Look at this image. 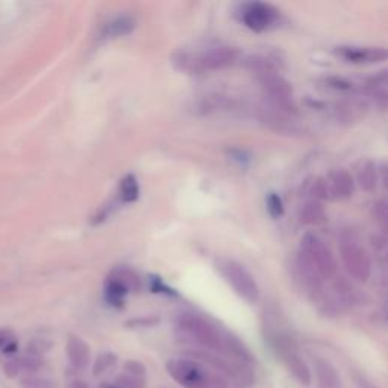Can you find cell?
I'll return each instance as SVG.
<instances>
[{
	"label": "cell",
	"instance_id": "1",
	"mask_svg": "<svg viewBox=\"0 0 388 388\" xmlns=\"http://www.w3.org/2000/svg\"><path fill=\"white\" fill-rule=\"evenodd\" d=\"M246 64L258 78L264 96L267 99V105L284 114H294L296 103L292 85L284 76H280L275 65L258 55L247 58Z\"/></svg>",
	"mask_w": 388,
	"mask_h": 388
},
{
	"label": "cell",
	"instance_id": "2",
	"mask_svg": "<svg viewBox=\"0 0 388 388\" xmlns=\"http://www.w3.org/2000/svg\"><path fill=\"white\" fill-rule=\"evenodd\" d=\"M238 60L237 49L229 46H214L208 47L199 53H180L178 62L180 69L189 73H205L226 69L235 64Z\"/></svg>",
	"mask_w": 388,
	"mask_h": 388
},
{
	"label": "cell",
	"instance_id": "3",
	"mask_svg": "<svg viewBox=\"0 0 388 388\" xmlns=\"http://www.w3.org/2000/svg\"><path fill=\"white\" fill-rule=\"evenodd\" d=\"M178 334L183 335L185 340L202 344L211 351H226V337H223L216 326L201 316H180L178 320Z\"/></svg>",
	"mask_w": 388,
	"mask_h": 388
},
{
	"label": "cell",
	"instance_id": "4",
	"mask_svg": "<svg viewBox=\"0 0 388 388\" xmlns=\"http://www.w3.org/2000/svg\"><path fill=\"white\" fill-rule=\"evenodd\" d=\"M297 258L314 270L323 280L332 279L337 273V262L332 252L316 234L303 235Z\"/></svg>",
	"mask_w": 388,
	"mask_h": 388
},
{
	"label": "cell",
	"instance_id": "5",
	"mask_svg": "<svg viewBox=\"0 0 388 388\" xmlns=\"http://www.w3.org/2000/svg\"><path fill=\"white\" fill-rule=\"evenodd\" d=\"M340 257L346 271L353 279L360 280V282L369 280L371 276V258L353 230H344L341 234Z\"/></svg>",
	"mask_w": 388,
	"mask_h": 388
},
{
	"label": "cell",
	"instance_id": "6",
	"mask_svg": "<svg viewBox=\"0 0 388 388\" xmlns=\"http://www.w3.org/2000/svg\"><path fill=\"white\" fill-rule=\"evenodd\" d=\"M167 371L185 388H226L225 379L208 373L192 360H171L167 362Z\"/></svg>",
	"mask_w": 388,
	"mask_h": 388
},
{
	"label": "cell",
	"instance_id": "7",
	"mask_svg": "<svg viewBox=\"0 0 388 388\" xmlns=\"http://www.w3.org/2000/svg\"><path fill=\"white\" fill-rule=\"evenodd\" d=\"M219 271L225 278L226 282L234 288L235 293L243 297L246 302L255 303L260 299V288L255 282L253 276L247 271L242 264L233 260H221L219 264Z\"/></svg>",
	"mask_w": 388,
	"mask_h": 388
},
{
	"label": "cell",
	"instance_id": "8",
	"mask_svg": "<svg viewBox=\"0 0 388 388\" xmlns=\"http://www.w3.org/2000/svg\"><path fill=\"white\" fill-rule=\"evenodd\" d=\"M240 20L255 32H262L273 28L279 20V11L275 6L261 2L244 3L240 8Z\"/></svg>",
	"mask_w": 388,
	"mask_h": 388
},
{
	"label": "cell",
	"instance_id": "9",
	"mask_svg": "<svg viewBox=\"0 0 388 388\" xmlns=\"http://www.w3.org/2000/svg\"><path fill=\"white\" fill-rule=\"evenodd\" d=\"M338 56L353 64H375L381 62L387 58L384 47H358V46H343L337 47Z\"/></svg>",
	"mask_w": 388,
	"mask_h": 388
},
{
	"label": "cell",
	"instance_id": "10",
	"mask_svg": "<svg viewBox=\"0 0 388 388\" xmlns=\"http://www.w3.org/2000/svg\"><path fill=\"white\" fill-rule=\"evenodd\" d=\"M326 184L329 197H334V199H348L353 193V179L348 170L338 169L331 171Z\"/></svg>",
	"mask_w": 388,
	"mask_h": 388
},
{
	"label": "cell",
	"instance_id": "11",
	"mask_svg": "<svg viewBox=\"0 0 388 388\" xmlns=\"http://www.w3.org/2000/svg\"><path fill=\"white\" fill-rule=\"evenodd\" d=\"M67 358L70 364L76 370H84L90 364V358H92V352H90L88 344L79 337L71 335L67 341Z\"/></svg>",
	"mask_w": 388,
	"mask_h": 388
},
{
	"label": "cell",
	"instance_id": "12",
	"mask_svg": "<svg viewBox=\"0 0 388 388\" xmlns=\"http://www.w3.org/2000/svg\"><path fill=\"white\" fill-rule=\"evenodd\" d=\"M367 105L360 99H346L335 106V117L343 123H353L366 114Z\"/></svg>",
	"mask_w": 388,
	"mask_h": 388
},
{
	"label": "cell",
	"instance_id": "13",
	"mask_svg": "<svg viewBox=\"0 0 388 388\" xmlns=\"http://www.w3.org/2000/svg\"><path fill=\"white\" fill-rule=\"evenodd\" d=\"M314 370L319 388H340V376L335 367L326 360H314Z\"/></svg>",
	"mask_w": 388,
	"mask_h": 388
},
{
	"label": "cell",
	"instance_id": "14",
	"mask_svg": "<svg viewBox=\"0 0 388 388\" xmlns=\"http://www.w3.org/2000/svg\"><path fill=\"white\" fill-rule=\"evenodd\" d=\"M108 280L123 288L126 293L138 292L140 287H142V280H140L138 275L134 270H130L128 267H119L112 270V273L108 276Z\"/></svg>",
	"mask_w": 388,
	"mask_h": 388
},
{
	"label": "cell",
	"instance_id": "15",
	"mask_svg": "<svg viewBox=\"0 0 388 388\" xmlns=\"http://www.w3.org/2000/svg\"><path fill=\"white\" fill-rule=\"evenodd\" d=\"M284 361L287 362L288 369H290V371L293 373V376L297 379V381H299L303 385H310L311 384V381H312L311 370L307 366V362H305L301 358V355L297 353V351L285 355Z\"/></svg>",
	"mask_w": 388,
	"mask_h": 388
},
{
	"label": "cell",
	"instance_id": "16",
	"mask_svg": "<svg viewBox=\"0 0 388 388\" xmlns=\"http://www.w3.org/2000/svg\"><path fill=\"white\" fill-rule=\"evenodd\" d=\"M301 219L305 223V225L310 226H321L325 225L328 216L326 211L323 208L319 201H310L303 205L302 212H301Z\"/></svg>",
	"mask_w": 388,
	"mask_h": 388
},
{
	"label": "cell",
	"instance_id": "17",
	"mask_svg": "<svg viewBox=\"0 0 388 388\" xmlns=\"http://www.w3.org/2000/svg\"><path fill=\"white\" fill-rule=\"evenodd\" d=\"M387 85H388V79H387V73L382 71L376 74V76H371L366 81L364 85V93L370 97H373L376 102H379L381 105H385L387 102Z\"/></svg>",
	"mask_w": 388,
	"mask_h": 388
},
{
	"label": "cell",
	"instance_id": "18",
	"mask_svg": "<svg viewBox=\"0 0 388 388\" xmlns=\"http://www.w3.org/2000/svg\"><path fill=\"white\" fill-rule=\"evenodd\" d=\"M134 28H135V22L130 17H128V15H123V17H117L105 24L103 37L105 38L125 37V35L130 34V32L134 31Z\"/></svg>",
	"mask_w": 388,
	"mask_h": 388
},
{
	"label": "cell",
	"instance_id": "19",
	"mask_svg": "<svg viewBox=\"0 0 388 388\" xmlns=\"http://www.w3.org/2000/svg\"><path fill=\"white\" fill-rule=\"evenodd\" d=\"M358 184L366 192H373L378 185V170L371 161H366L358 170Z\"/></svg>",
	"mask_w": 388,
	"mask_h": 388
},
{
	"label": "cell",
	"instance_id": "20",
	"mask_svg": "<svg viewBox=\"0 0 388 388\" xmlns=\"http://www.w3.org/2000/svg\"><path fill=\"white\" fill-rule=\"evenodd\" d=\"M140 194V187L137 183V178L134 175H128L123 178L121 184H120V197L123 202L130 203L135 202L138 199Z\"/></svg>",
	"mask_w": 388,
	"mask_h": 388
},
{
	"label": "cell",
	"instance_id": "21",
	"mask_svg": "<svg viewBox=\"0 0 388 388\" xmlns=\"http://www.w3.org/2000/svg\"><path fill=\"white\" fill-rule=\"evenodd\" d=\"M115 362H117V357L112 352H105L102 355H99L96 362H94V367H93V373L96 376L99 375H103L108 371L110 369H112L115 366Z\"/></svg>",
	"mask_w": 388,
	"mask_h": 388
},
{
	"label": "cell",
	"instance_id": "22",
	"mask_svg": "<svg viewBox=\"0 0 388 388\" xmlns=\"http://www.w3.org/2000/svg\"><path fill=\"white\" fill-rule=\"evenodd\" d=\"M17 351V340L10 329H0V352L12 353Z\"/></svg>",
	"mask_w": 388,
	"mask_h": 388
},
{
	"label": "cell",
	"instance_id": "23",
	"mask_svg": "<svg viewBox=\"0 0 388 388\" xmlns=\"http://www.w3.org/2000/svg\"><path fill=\"white\" fill-rule=\"evenodd\" d=\"M17 361H19L20 370H26V371H37L41 366H43L41 357H38V355H34V353L26 355V357H23Z\"/></svg>",
	"mask_w": 388,
	"mask_h": 388
},
{
	"label": "cell",
	"instance_id": "24",
	"mask_svg": "<svg viewBox=\"0 0 388 388\" xmlns=\"http://www.w3.org/2000/svg\"><path fill=\"white\" fill-rule=\"evenodd\" d=\"M267 210L270 212L271 217H280L284 214V205H282V199L276 194V193H271L267 197Z\"/></svg>",
	"mask_w": 388,
	"mask_h": 388
},
{
	"label": "cell",
	"instance_id": "25",
	"mask_svg": "<svg viewBox=\"0 0 388 388\" xmlns=\"http://www.w3.org/2000/svg\"><path fill=\"white\" fill-rule=\"evenodd\" d=\"M117 381L123 388H144L146 385L143 378L132 376V375H121L117 378Z\"/></svg>",
	"mask_w": 388,
	"mask_h": 388
},
{
	"label": "cell",
	"instance_id": "26",
	"mask_svg": "<svg viewBox=\"0 0 388 388\" xmlns=\"http://www.w3.org/2000/svg\"><path fill=\"white\" fill-rule=\"evenodd\" d=\"M312 194H314L316 199L314 201H325L329 197V189H328V184L325 179H317L314 184H312Z\"/></svg>",
	"mask_w": 388,
	"mask_h": 388
},
{
	"label": "cell",
	"instance_id": "27",
	"mask_svg": "<svg viewBox=\"0 0 388 388\" xmlns=\"http://www.w3.org/2000/svg\"><path fill=\"white\" fill-rule=\"evenodd\" d=\"M22 388H55V384L46 378H31L22 384Z\"/></svg>",
	"mask_w": 388,
	"mask_h": 388
},
{
	"label": "cell",
	"instance_id": "28",
	"mask_svg": "<svg viewBox=\"0 0 388 388\" xmlns=\"http://www.w3.org/2000/svg\"><path fill=\"white\" fill-rule=\"evenodd\" d=\"M125 370L128 375L132 376H138V378H143V375L146 373V367L143 362L135 361V360H129L125 362Z\"/></svg>",
	"mask_w": 388,
	"mask_h": 388
},
{
	"label": "cell",
	"instance_id": "29",
	"mask_svg": "<svg viewBox=\"0 0 388 388\" xmlns=\"http://www.w3.org/2000/svg\"><path fill=\"white\" fill-rule=\"evenodd\" d=\"M373 214H375V219L382 225V228H385V225H387V203H385V201H379V202L375 203Z\"/></svg>",
	"mask_w": 388,
	"mask_h": 388
},
{
	"label": "cell",
	"instance_id": "30",
	"mask_svg": "<svg viewBox=\"0 0 388 388\" xmlns=\"http://www.w3.org/2000/svg\"><path fill=\"white\" fill-rule=\"evenodd\" d=\"M20 371V366H19V361H10L8 364L5 366V373L10 376V378H15L19 375Z\"/></svg>",
	"mask_w": 388,
	"mask_h": 388
},
{
	"label": "cell",
	"instance_id": "31",
	"mask_svg": "<svg viewBox=\"0 0 388 388\" xmlns=\"http://www.w3.org/2000/svg\"><path fill=\"white\" fill-rule=\"evenodd\" d=\"M329 82H331L334 88H338V90H349V88H351L349 82H348V81H344V79H338V78H335V79H331Z\"/></svg>",
	"mask_w": 388,
	"mask_h": 388
},
{
	"label": "cell",
	"instance_id": "32",
	"mask_svg": "<svg viewBox=\"0 0 388 388\" xmlns=\"http://www.w3.org/2000/svg\"><path fill=\"white\" fill-rule=\"evenodd\" d=\"M67 388H90V385L84 381H81V379H73L71 382H69Z\"/></svg>",
	"mask_w": 388,
	"mask_h": 388
},
{
	"label": "cell",
	"instance_id": "33",
	"mask_svg": "<svg viewBox=\"0 0 388 388\" xmlns=\"http://www.w3.org/2000/svg\"><path fill=\"white\" fill-rule=\"evenodd\" d=\"M360 387H361V388H376L375 385H371L370 382L364 381V379H361V381H360Z\"/></svg>",
	"mask_w": 388,
	"mask_h": 388
}]
</instances>
